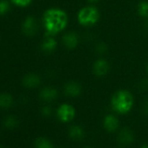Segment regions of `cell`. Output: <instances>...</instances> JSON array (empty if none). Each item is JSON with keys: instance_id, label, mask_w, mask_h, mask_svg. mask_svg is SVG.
Masks as SVG:
<instances>
[{"instance_id": "obj_3", "label": "cell", "mask_w": 148, "mask_h": 148, "mask_svg": "<svg viewBox=\"0 0 148 148\" xmlns=\"http://www.w3.org/2000/svg\"><path fill=\"white\" fill-rule=\"evenodd\" d=\"M99 19V12L94 6H87L82 8L78 14V20L84 26H91L95 25Z\"/></svg>"}, {"instance_id": "obj_24", "label": "cell", "mask_w": 148, "mask_h": 148, "mask_svg": "<svg viewBox=\"0 0 148 148\" xmlns=\"http://www.w3.org/2000/svg\"><path fill=\"white\" fill-rule=\"evenodd\" d=\"M88 1H89L90 3H96V2L99 1V0H88Z\"/></svg>"}, {"instance_id": "obj_7", "label": "cell", "mask_w": 148, "mask_h": 148, "mask_svg": "<svg viewBox=\"0 0 148 148\" xmlns=\"http://www.w3.org/2000/svg\"><path fill=\"white\" fill-rule=\"evenodd\" d=\"M93 72L96 76L102 77L105 76L109 71V64L105 59H98L93 64Z\"/></svg>"}, {"instance_id": "obj_17", "label": "cell", "mask_w": 148, "mask_h": 148, "mask_svg": "<svg viewBox=\"0 0 148 148\" xmlns=\"http://www.w3.org/2000/svg\"><path fill=\"white\" fill-rule=\"evenodd\" d=\"M35 148H53L52 143L46 138L39 137L35 141Z\"/></svg>"}, {"instance_id": "obj_19", "label": "cell", "mask_w": 148, "mask_h": 148, "mask_svg": "<svg viewBox=\"0 0 148 148\" xmlns=\"http://www.w3.org/2000/svg\"><path fill=\"white\" fill-rule=\"evenodd\" d=\"M10 10V5L6 0H0V16L5 15Z\"/></svg>"}, {"instance_id": "obj_15", "label": "cell", "mask_w": 148, "mask_h": 148, "mask_svg": "<svg viewBox=\"0 0 148 148\" xmlns=\"http://www.w3.org/2000/svg\"><path fill=\"white\" fill-rule=\"evenodd\" d=\"M13 104V98L9 93H2L0 95V107L7 109L10 108Z\"/></svg>"}, {"instance_id": "obj_18", "label": "cell", "mask_w": 148, "mask_h": 148, "mask_svg": "<svg viewBox=\"0 0 148 148\" xmlns=\"http://www.w3.org/2000/svg\"><path fill=\"white\" fill-rule=\"evenodd\" d=\"M138 12L140 17L148 18V0H144L138 4Z\"/></svg>"}, {"instance_id": "obj_20", "label": "cell", "mask_w": 148, "mask_h": 148, "mask_svg": "<svg viewBox=\"0 0 148 148\" xmlns=\"http://www.w3.org/2000/svg\"><path fill=\"white\" fill-rule=\"evenodd\" d=\"M12 2L16 5L21 6V7H25V6H27V5H29L31 4L32 0H12Z\"/></svg>"}, {"instance_id": "obj_23", "label": "cell", "mask_w": 148, "mask_h": 148, "mask_svg": "<svg viewBox=\"0 0 148 148\" xmlns=\"http://www.w3.org/2000/svg\"><path fill=\"white\" fill-rule=\"evenodd\" d=\"M140 148H148V143H145V144H143V145L140 146Z\"/></svg>"}, {"instance_id": "obj_25", "label": "cell", "mask_w": 148, "mask_h": 148, "mask_svg": "<svg viewBox=\"0 0 148 148\" xmlns=\"http://www.w3.org/2000/svg\"><path fill=\"white\" fill-rule=\"evenodd\" d=\"M86 148H92V147H86Z\"/></svg>"}, {"instance_id": "obj_10", "label": "cell", "mask_w": 148, "mask_h": 148, "mask_svg": "<svg viewBox=\"0 0 148 148\" xmlns=\"http://www.w3.org/2000/svg\"><path fill=\"white\" fill-rule=\"evenodd\" d=\"M64 93L69 97H78L81 93V86L77 82H69L64 86Z\"/></svg>"}, {"instance_id": "obj_4", "label": "cell", "mask_w": 148, "mask_h": 148, "mask_svg": "<svg viewBox=\"0 0 148 148\" xmlns=\"http://www.w3.org/2000/svg\"><path fill=\"white\" fill-rule=\"evenodd\" d=\"M57 115L62 122H69L75 117V109L71 105L63 104L58 108Z\"/></svg>"}, {"instance_id": "obj_9", "label": "cell", "mask_w": 148, "mask_h": 148, "mask_svg": "<svg viewBox=\"0 0 148 148\" xmlns=\"http://www.w3.org/2000/svg\"><path fill=\"white\" fill-rule=\"evenodd\" d=\"M41 80L38 75L35 73H29L23 78L22 83L27 88H35L39 86Z\"/></svg>"}, {"instance_id": "obj_5", "label": "cell", "mask_w": 148, "mask_h": 148, "mask_svg": "<svg viewBox=\"0 0 148 148\" xmlns=\"http://www.w3.org/2000/svg\"><path fill=\"white\" fill-rule=\"evenodd\" d=\"M38 27L37 20L33 17L26 18L22 25V31H23L24 34L28 37L34 36L38 32Z\"/></svg>"}, {"instance_id": "obj_14", "label": "cell", "mask_w": 148, "mask_h": 148, "mask_svg": "<svg viewBox=\"0 0 148 148\" xmlns=\"http://www.w3.org/2000/svg\"><path fill=\"white\" fill-rule=\"evenodd\" d=\"M57 47V41L52 38V36H49L41 45V48L45 52H51Z\"/></svg>"}, {"instance_id": "obj_22", "label": "cell", "mask_w": 148, "mask_h": 148, "mask_svg": "<svg viewBox=\"0 0 148 148\" xmlns=\"http://www.w3.org/2000/svg\"><path fill=\"white\" fill-rule=\"evenodd\" d=\"M144 112H145V114L148 115V100L145 102V106H144Z\"/></svg>"}, {"instance_id": "obj_1", "label": "cell", "mask_w": 148, "mask_h": 148, "mask_svg": "<svg viewBox=\"0 0 148 148\" xmlns=\"http://www.w3.org/2000/svg\"><path fill=\"white\" fill-rule=\"evenodd\" d=\"M45 29L48 36H54L62 32L67 25V15L60 9H49L43 17Z\"/></svg>"}, {"instance_id": "obj_6", "label": "cell", "mask_w": 148, "mask_h": 148, "mask_svg": "<svg viewBox=\"0 0 148 148\" xmlns=\"http://www.w3.org/2000/svg\"><path fill=\"white\" fill-rule=\"evenodd\" d=\"M118 140L124 145H129L134 141V133L130 128L125 127L119 132Z\"/></svg>"}, {"instance_id": "obj_13", "label": "cell", "mask_w": 148, "mask_h": 148, "mask_svg": "<svg viewBox=\"0 0 148 148\" xmlns=\"http://www.w3.org/2000/svg\"><path fill=\"white\" fill-rule=\"evenodd\" d=\"M68 134L71 139L74 140H80L84 138L85 136V132L84 129L78 125H73L69 128Z\"/></svg>"}, {"instance_id": "obj_26", "label": "cell", "mask_w": 148, "mask_h": 148, "mask_svg": "<svg viewBox=\"0 0 148 148\" xmlns=\"http://www.w3.org/2000/svg\"><path fill=\"white\" fill-rule=\"evenodd\" d=\"M147 70H148V65H147Z\"/></svg>"}, {"instance_id": "obj_21", "label": "cell", "mask_w": 148, "mask_h": 148, "mask_svg": "<svg viewBox=\"0 0 148 148\" xmlns=\"http://www.w3.org/2000/svg\"><path fill=\"white\" fill-rule=\"evenodd\" d=\"M41 113L45 116V117H48L51 114V108L49 107V106H44L42 109H41Z\"/></svg>"}, {"instance_id": "obj_12", "label": "cell", "mask_w": 148, "mask_h": 148, "mask_svg": "<svg viewBox=\"0 0 148 148\" xmlns=\"http://www.w3.org/2000/svg\"><path fill=\"white\" fill-rule=\"evenodd\" d=\"M39 97L42 100L46 102L53 101L58 97V92L53 87H45L39 93Z\"/></svg>"}, {"instance_id": "obj_11", "label": "cell", "mask_w": 148, "mask_h": 148, "mask_svg": "<svg viewBox=\"0 0 148 148\" xmlns=\"http://www.w3.org/2000/svg\"><path fill=\"white\" fill-rule=\"evenodd\" d=\"M63 43L68 49H74L79 44V37L75 32H68L63 37Z\"/></svg>"}, {"instance_id": "obj_8", "label": "cell", "mask_w": 148, "mask_h": 148, "mask_svg": "<svg viewBox=\"0 0 148 148\" xmlns=\"http://www.w3.org/2000/svg\"><path fill=\"white\" fill-rule=\"evenodd\" d=\"M119 125V121L117 117H115L112 114H108L104 119V127L105 129L109 132H112L118 129Z\"/></svg>"}, {"instance_id": "obj_2", "label": "cell", "mask_w": 148, "mask_h": 148, "mask_svg": "<svg viewBox=\"0 0 148 148\" xmlns=\"http://www.w3.org/2000/svg\"><path fill=\"white\" fill-rule=\"evenodd\" d=\"M133 106V97L126 90H120L114 93L112 98V106L113 110L120 114L127 113Z\"/></svg>"}, {"instance_id": "obj_16", "label": "cell", "mask_w": 148, "mask_h": 148, "mask_svg": "<svg viewBox=\"0 0 148 148\" xmlns=\"http://www.w3.org/2000/svg\"><path fill=\"white\" fill-rule=\"evenodd\" d=\"M3 125L6 129L12 130L18 125V119L17 117H15L13 115H9L4 119Z\"/></svg>"}]
</instances>
